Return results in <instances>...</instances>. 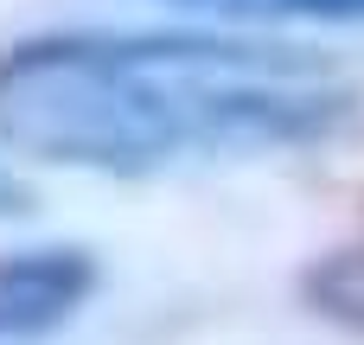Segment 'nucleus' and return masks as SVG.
<instances>
[{
  "label": "nucleus",
  "mask_w": 364,
  "mask_h": 345,
  "mask_svg": "<svg viewBox=\"0 0 364 345\" xmlns=\"http://www.w3.org/2000/svg\"><path fill=\"white\" fill-rule=\"evenodd\" d=\"M301 294H307L314 314H326V320H339V327L364 333V243L314 256L307 275H301Z\"/></svg>",
  "instance_id": "obj_3"
},
{
  "label": "nucleus",
  "mask_w": 364,
  "mask_h": 345,
  "mask_svg": "<svg viewBox=\"0 0 364 345\" xmlns=\"http://www.w3.org/2000/svg\"><path fill=\"white\" fill-rule=\"evenodd\" d=\"M224 13H269V19H364V0H192Z\"/></svg>",
  "instance_id": "obj_4"
},
{
  "label": "nucleus",
  "mask_w": 364,
  "mask_h": 345,
  "mask_svg": "<svg viewBox=\"0 0 364 345\" xmlns=\"http://www.w3.org/2000/svg\"><path fill=\"white\" fill-rule=\"evenodd\" d=\"M346 115V77L294 45L51 32L0 51V147L45 166L160 173L173 160L320 141Z\"/></svg>",
  "instance_id": "obj_1"
},
{
  "label": "nucleus",
  "mask_w": 364,
  "mask_h": 345,
  "mask_svg": "<svg viewBox=\"0 0 364 345\" xmlns=\"http://www.w3.org/2000/svg\"><path fill=\"white\" fill-rule=\"evenodd\" d=\"M96 256L77 243H38L0 256V345L45 339L64 320H77L96 294Z\"/></svg>",
  "instance_id": "obj_2"
}]
</instances>
